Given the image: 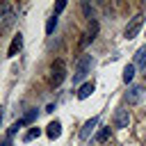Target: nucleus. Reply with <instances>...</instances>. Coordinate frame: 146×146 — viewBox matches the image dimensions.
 Listing matches in <instances>:
<instances>
[{
	"label": "nucleus",
	"instance_id": "obj_6",
	"mask_svg": "<svg viewBox=\"0 0 146 146\" xmlns=\"http://www.w3.org/2000/svg\"><path fill=\"white\" fill-rule=\"evenodd\" d=\"M112 123H114V128H119V130L128 128V125H130V114H128V110L119 107V110L114 112V119H112Z\"/></svg>",
	"mask_w": 146,
	"mask_h": 146
},
{
	"label": "nucleus",
	"instance_id": "obj_15",
	"mask_svg": "<svg viewBox=\"0 0 146 146\" xmlns=\"http://www.w3.org/2000/svg\"><path fill=\"white\" fill-rule=\"evenodd\" d=\"M107 139H110V125H103V128L98 130V135H96V141L103 144V141H107Z\"/></svg>",
	"mask_w": 146,
	"mask_h": 146
},
{
	"label": "nucleus",
	"instance_id": "obj_20",
	"mask_svg": "<svg viewBox=\"0 0 146 146\" xmlns=\"http://www.w3.org/2000/svg\"><path fill=\"white\" fill-rule=\"evenodd\" d=\"M34 119H36V110H30V112L23 116V121H25V123H30V121H34Z\"/></svg>",
	"mask_w": 146,
	"mask_h": 146
},
{
	"label": "nucleus",
	"instance_id": "obj_4",
	"mask_svg": "<svg viewBox=\"0 0 146 146\" xmlns=\"http://www.w3.org/2000/svg\"><path fill=\"white\" fill-rule=\"evenodd\" d=\"M141 25H144V16L141 14H137V16H132L130 18V23L125 25V30H123V34H125V39H135L137 34H139V30H141Z\"/></svg>",
	"mask_w": 146,
	"mask_h": 146
},
{
	"label": "nucleus",
	"instance_id": "obj_9",
	"mask_svg": "<svg viewBox=\"0 0 146 146\" xmlns=\"http://www.w3.org/2000/svg\"><path fill=\"white\" fill-rule=\"evenodd\" d=\"M96 123H98V119L94 116V119H89V121H87V123L82 125V130H80V139H82V141H87V139H89V135L94 132V128H96Z\"/></svg>",
	"mask_w": 146,
	"mask_h": 146
},
{
	"label": "nucleus",
	"instance_id": "obj_22",
	"mask_svg": "<svg viewBox=\"0 0 146 146\" xmlns=\"http://www.w3.org/2000/svg\"><path fill=\"white\" fill-rule=\"evenodd\" d=\"M144 80H146V68H144Z\"/></svg>",
	"mask_w": 146,
	"mask_h": 146
},
{
	"label": "nucleus",
	"instance_id": "obj_2",
	"mask_svg": "<svg viewBox=\"0 0 146 146\" xmlns=\"http://www.w3.org/2000/svg\"><path fill=\"white\" fill-rule=\"evenodd\" d=\"M91 66H94V57L91 55H82L78 62H75V73H73V84H80L84 78H87V73L91 71Z\"/></svg>",
	"mask_w": 146,
	"mask_h": 146
},
{
	"label": "nucleus",
	"instance_id": "obj_16",
	"mask_svg": "<svg viewBox=\"0 0 146 146\" xmlns=\"http://www.w3.org/2000/svg\"><path fill=\"white\" fill-rule=\"evenodd\" d=\"M82 14H84V16H87V18L91 21V18H94V14H96V9H94V5H89V2L84 0V2H82Z\"/></svg>",
	"mask_w": 146,
	"mask_h": 146
},
{
	"label": "nucleus",
	"instance_id": "obj_18",
	"mask_svg": "<svg viewBox=\"0 0 146 146\" xmlns=\"http://www.w3.org/2000/svg\"><path fill=\"white\" fill-rule=\"evenodd\" d=\"M23 125H25V121H23V119H21V121H16V123H11V128H9V132H7V135H9V137H14Z\"/></svg>",
	"mask_w": 146,
	"mask_h": 146
},
{
	"label": "nucleus",
	"instance_id": "obj_10",
	"mask_svg": "<svg viewBox=\"0 0 146 146\" xmlns=\"http://www.w3.org/2000/svg\"><path fill=\"white\" fill-rule=\"evenodd\" d=\"M46 135H48L50 139H57V137L62 135V123H59L57 119H55V121H50V123H48V128H46Z\"/></svg>",
	"mask_w": 146,
	"mask_h": 146
},
{
	"label": "nucleus",
	"instance_id": "obj_14",
	"mask_svg": "<svg viewBox=\"0 0 146 146\" xmlns=\"http://www.w3.org/2000/svg\"><path fill=\"white\" fill-rule=\"evenodd\" d=\"M55 27H57V16H55V14H52V16H50V18H48V21H46V34H48V36H50V34H52V32H55Z\"/></svg>",
	"mask_w": 146,
	"mask_h": 146
},
{
	"label": "nucleus",
	"instance_id": "obj_5",
	"mask_svg": "<svg viewBox=\"0 0 146 146\" xmlns=\"http://www.w3.org/2000/svg\"><path fill=\"white\" fill-rule=\"evenodd\" d=\"M141 98H144V87H141V84L128 87V91H125V103H128V105H137Z\"/></svg>",
	"mask_w": 146,
	"mask_h": 146
},
{
	"label": "nucleus",
	"instance_id": "obj_21",
	"mask_svg": "<svg viewBox=\"0 0 146 146\" xmlns=\"http://www.w3.org/2000/svg\"><path fill=\"white\" fill-rule=\"evenodd\" d=\"M0 146H11V141H9V139H5V141H2Z\"/></svg>",
	"mask_w": 146,
	"mask_h": 146
},
{
	"label": "nucleus",
	"instance_id": "obj_11",
	"mask_svg": "<svg viewBox=\"0 0 146 146\" xmlns=\"http://www.w3.org/2000/svg\"><path fill=\"white\" fill-rule=\"evenodd\" d=\"M91 91H94V82H84V84L78 89V94H75V96H78V100H84V98H89V96H91Z\"/></svg>",
	"mask_w": 146,
	"mask_h": 146
},
{
	"label": "nucleus",
	"instance_id": "obj_12",
	"mask_svg": "<svg viewBox=\"0 0 146 146\" xmlns=\"http://www.w3.org/2000/svg\"><path fill=\"white\" fill-rule=\"evenodd\" d=\"M135 64L141 66V68H146V46L137 50V55H135Z\"/></svg>",
	"mask_w": 146,
	"mask_h": 146
},
{
	"label": "nucleus",
	"instance_id": "obj_1",
	"mask_svg": "<svg viewBox=\"0 0 146 146\" xmlns=\"http://www.w3.org/2000/svg\"><path fill=\"white\" fill-rule=\"evenodd\" d=\"M16 23V9L11 2H2L0 5V32H7L11 30Z\"/></svg>",
	"mask_w": 146,
	"mask_h": 146
},
{
	"label": "nucleus",
	"instance_id": "obj_23",
	"mask_svg": "<svg viewBox=\"0 0 146 146\" xmlns=\"http://www.w3.org/2000/svg\"><path fill=\"white\" fill-rule=\"evenodd\" d=\"M0 123H2V112H0Z\"/></svg>",
	"mask_w": 146,
	"mask_h": 146
},
{
	"label": "nucleus",
	"instance_id": "obj_13",
	"mask_svg": "<svg viewBox=\"0 0 146 146\" xmlns=\"http://www.w3.org/2000/svg\"><path fill=\"white\" fill-rule=\"evenodd\" d=\"M132 78H135V64H128L123 68V82L128 84V82H132Z\"/></svg>",
	"mask_w": 146,
	"mask_h": 146
},
{
	"label": "nucleus",
	"instance_id": "obj_3",
	"mask_svg": "<svg viewBox=\"0 0 146 146\" xmlns=\"http://www.w3.org/2000/svg\"><path fill=\"white\" fill-rule=\"evenodd\" d=\"M64 80H66V62L55 59L50 64V87H59Z\"/></svg>",
	"mask_w": 146,
	"mask_h": 146
},
{
	"label": "nucleus",
	"instance_id": "obj_7",
	"mask_svg": "<svg viewBox=\"0 0 146 146\" xmlns=\"http://www.w3.org/2000/svg\"><path fill=\"white\" fill-rule=\"evenodd\" d=\"M21 48H23V34L18 32V34H14V39H11V43H9L7 57H14V55H18V52H21Z\"/></svg>",
	"mask_w": 146,
	"mask_h": 146
},
{
	"label": "nucleus",
	"instance_id": "obj_8",
	"mask_svg": "<svg viewBox=\"0 0 146 146\" xmlns=\"http://www.w3.org/2000/svg\"><path fill=\"white\" fill-rule=\"evenodd\" d=\"M96 34H98V23H96V21H89V27H87V32H84L82 46H87L89 41H94V39H96Z\"/></svg>",
	"mask_w": 146,
	"mask_h": 146
},
{
	"label": "nucleus",
	"instance_id": "obj_17",
	"mask_svg": "<svg viewBox=\"0 0 146 146\" xmlns=\"http://www.w3.org/2000/svg\"><path fill=\"white\" fill-rule=\"evenodd\" d=\"M39 135H41V130H39V128H30V130L23 135V141H32V139H36Z\"/></svg>",
	"mask_w": 146,
	"mask_h": 146
},
{
	"label": "nucleus",
	"instance_id": "obj_19",
	"mask_svg": "<svg viewBox=\"0 0 146 146\" xmlns=\"http://www.w3.org/2000/svg\"><path fill=\"white\" fill-rule=\"evenodd\" d=\"M64 9H66V0H59V2H57V5H55V9H52V14H55V16H57V14H62V11H64Z\"/></svg>",
	"mask_w": 146,
	"mask_h": 146
}]
</instances>
